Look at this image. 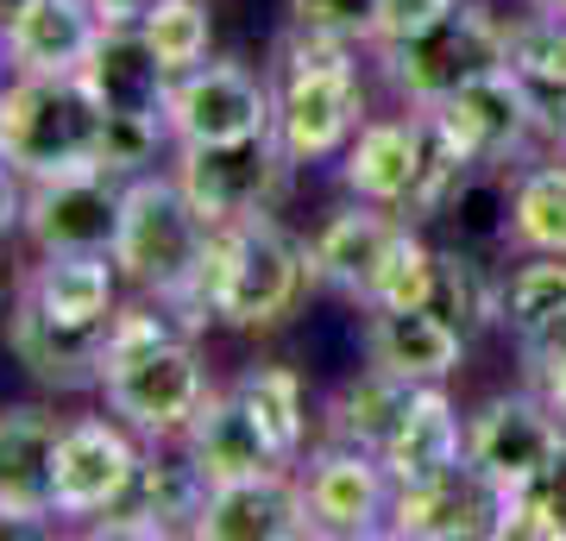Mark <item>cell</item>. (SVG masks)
<instances>
[{"instance_id": "obj_1", "label": "cell", "mask_w": 566, "mask_h": 541, "mask_svg": "<svg viewBox=\"0 0 566 541\" xmlns=\"http://www.w3.org/2000/svg\"><path fill=\"white\" fill-rule=\"evenodd\" d=\"M308 290V252L303 240H290L271 208L264 215H240L208 233L202 271L189 283V296L177 302V315L189 327H240V334H264L296 315V302Z\"/></svg>"}, {"instance_id": "obj_2", "label": "cell", "mask_w": 566, "mask_h": 541, "mask_svg": "<svg viewBox=\"0 0 566 541\" xmlns=\"http://www.w3.org/2000/svg\"><path fill=\"white\" fill-rule=\"evenodd\" d=\"M365 126V82L346 39L303 32L277 51L271 70V133H277L290 164L340 158L353 133Z\"/></svg>"}, {"instance_id": "obj_3", "label": "cell", "mask_w": 566, "mask_h": 541, "mask_svg": "<svg viewBox=\"0 0 566 541\" xmlns=\"http://www.w3.org/2000/svg\"><path fill=\"white\" fill-rule=\"evenodd\" d=\"M208 233H214V221L189 201V189L177 183V170H145V177H126L120 233H114V264H120L126 283H139L145 296H158V302L177 309V302L189 296L196 271H202Z\"/></svg>"}, {"instance_id": "obj_4", "label": "cell", "mask_w": 566, "mask_h": 541, "mask_svg": "<svg viewBox=\"0 0 566 541\" xmlns=\"http://www.w3.org/2000/svg\"><path fill=\"white\" fill-rule=\"evenodd\" d=\"M107 107L82 76H13L0 89V158L25 177H63L102 164Z\"/></svg>"}, {"instance_id": "obj_5", "label": "cell", "mask_w": 566, "mask_h": 541, "mask_svg": "<svg viewBox=\"0 0 566 541\" xmlns=\"http://www.w3.org/2000/svg\"><path fill=\"white\" fill-rule=\"evenodd\" d=\"M504 44H510V20H497L485 0H453L441 20L416 25L403 39L371 44V51H378L390 89L409 107H441L447 95H460L465 82L497 76L504 70Z\"/></svg>"}, {"instance_id": "obj_6", "label": "cell", "mask_w": 566, "mask_h": 541, "mask_svg": "<svg viewBox=\"0 0 566 541\" xmlns=\"http://www.w3.org/2000/svg\"><path fill=\"white\" fill-rule=\"evenodd\" d=\"M102 397L107 409L151 441H177L208 403V365L189 327L139 346H102Z\"/></svg>"}, {"instance_id": "obj_7", "label": "cell", "mask_w": 566, "mask_h": 541, "mask_svg": "<svg viewBox=\"0 0 566 541\" xmlns=\"http://www.w3.org/2000/svg\"><path fill=\"white\" fill-rule=\"evenodd\" d=\"M164 126L177 145H233L271 133V82L245 63H196L170 76Z\"/></svg>"}, {"instance_id": "obj_8", "label": "cell", "mask_w": 566, "mask_h": 541, "mask_svg": "<svg viewBox=\"0 0 566 541\" xmlns=\"http://www.w3.org/2000/svg\"><path fill=\"white\" fill-rule=\"evenodd\" d=\"M303 498H308L315 535L371 541V535H390L397 479H390L385 454L353 447V441H334V447H322V454L303 466Z\"/></svg>"}, {"instance_id": "obj_9", "label": "cell", "mask_w": 566, "mask_h": 541, "mask_svg": "<svg viewBox=\"0 0 566 541\" xmlns=\"http://www.w3.org/2000/svg\"><path fill=\"white\" fill-rule=\"evenodd\" d=\"M510 491L485 479L472 460L447 466L422 485H397L390 535L397 541H504Z\"/></svg>"}, {"instance_id": "obj_10", "label": "cell", "mask_w": 566, "mask_h": 541, "mask_svg": "<svg viewBox=\"0 0 566 541\" xmlns=\"http://www.w3.org/2000/svg\"><path fill=\"white\" fill-rule=\"evenodd\" d=\"M566 447V422L542 391H497L465 416V460L504 491L528 485Z\"/></svg>"}, {"instance_id": "obj_11", "label": "cell", "mask_w": 566, "mask_h": 541, "mask_svg": "<svg viewBox=\"0 0 566 541\" xmlns=\"http://www.w3.org/2000/svg\"><path fill=\"white\" fill-rule=\"evenodd\" d=\"M177 183L189 189V201L202 208L208 221H240V215H264L283 189V158L277 133L259 139H233V145H177Z\"/></svg>"}, {"instance_id": "obj_12", "label": "cell", "mask_w": 566, "mask_h": 541, "mask_svg": "<svg viewBox=\"0 0 566 541\" xmlns=\"http://www.w3.org/2000/svg\"><path fill=\"white\" fill-rule=\"evenodd\" d=\"M139 441L126 435L120 422L107 416H76L63 422L57 441V472H51V498H57V517L95 522L107 510H120L133 479H139Z\"/></svg>"}, {"instance_id": "obj_13", "label": "cell", "mask_w": 566, "mask_h": 541, "mask_svg": "<svg viewBox=\"0 0 566 541\" xmlns=\"http://www.w3.org/2000/svg\"><path fill=\"white\" fill-rule=\"evenodd\" d=\"M120 201H126V177H114L102 164L39 177L32 196H25V240L39 252H114Z\"/></svg>"}, {"instance_id": "obj_14", "label": "cell", "mask_w": 566, "mask_h": 541, "mask_svg": "<svg viewBox=\"0 0 566 541\" xmlns=\"http://www.w3.org/2000/svg\"><path fill=\"white\" fill-rule=\"evenodd\" d=\"M189 535L196 541H303V535H315L303 479L290 466H277V472H259V479L214 485Z\"/></svg>"}, {"instance_id": "obj_15", "label": "cell", "mask_w": 566, "mask_h": 541, "mask_svg": "<svg viewBox=\"0 0 566 541\" xmlns=\"http://www.w3.org/2000/svg\"><path fill=\"white\" fill-rule=\"evenodd\" d=\"M397 227H403V215H390L378 201L334 208V215L303 240L308 283H315V290H334V296H346V302H365V290L378 278L390 240H397Z\"/></svg>"}, {"instance_id": "obj_16", "label": "cell", "mask_w": 566, "mask_h": 541, "mask_svg": "<svg viewBox=\"0 0 566 541\" xmlns=\"http://www.w3.org/2000/svg\"><path fill=\"white\" fill-rule=\"evenodd\" d=\"M428 114L441 121V133L460 145L465 158L479 164V170H497V164H510L528 139H535V114H528L523 89H516L504 70H497V76L465 82L460 95H447L441 107H428Z\"/></svg>"}, {"instance_id": "obj_17", "label": "cell", "mask_w": 566, "mask_h": 541, "mask_svg": "<svg viewBox=\"0 0 566 541\" xmlns=\"http://www.w3.org/2000/svg\"><path fill=\"white\" fill-rule=\"evenodd\" d=\"M57 441L63 422L51 409H39V403L0 409V517L25 522V529H44L57 517V498H51Z\"/></svg>"}, {"instance_id": "obj_18", "label": "cell", "mask_w": 566, "mask_h": 541, "mask_svg": "<svg viewBox=\"0 0 566 541\" xmlns=\"http://www.w3.org/2000/svg\"><path fill=\"white\" fill-rule=\"evenodd\" d=\"M102 346L107 327H63L51 321L32 296L13 290L7 309V353L25 365V378H39L44 391H82V384H102Z\"/></svg>"}, {"instance_id": "obj_19", "label": "cell", "mask_w": 566, "mask_h": 541, "mask_svg": "<svg viewBox=\"0 0 566 541\" xmlns=\"http://www.w3.org/2000/svg\"><path fill=\"white\" fill-rule=\"evenodd\" d=\"M102 39L88 0H32L13 25H0V63L13 76H76Z\"/></svg>"}, {"instance_id": "obj_20", "label": "cell", "mask_w": 566, "mask_h": 541, "mask_svg": "<svg viewBox=\"0 0 566 541\" xmlns=\"http://www.w3.org/2000/svg\"><path fill=\"white\" fill-rule=\"evenodd\" d=\"M189 447V460L202 466L208 485H233V479H259V472H277L290 466L271 447V435L259 428V416L240 403V391H208V403L196 409V422L177 435Z\"/></svg>"}, {"instance_id": "obj_21", "label": "cell", "mask_w": 566, "mask_h": 541, "mask_svg": "<svg viewBox=\"0 0 566 541\" xmlns=\"http://www.w3.org/2000/svg\"><path fill=\"white\" fill-rule=\"evenodd\" d=\"M465 334L453 321H441L428 302L416 309H365V353L371 365H385V372H403L416 384H441L460 372L465 360Z\"/></svg>"}, {"instance_id": "obj_22", "label": "cell", "mask_w": 566, "mask_h": 541, "mask_svg": "<svg viewBox=\"0 0 566 541\" xmlns=\"http://www.w3.org/2000/svg\"><path fill=\"white\" fill-rule=\"evenodd\" d=\"M504 76L523 89L535 133L554 139L566 152V13H528L510 20V44H504Z\"/></svg>"}, {"instance_id": "obj_23", "label": "cell", "mask_w": 566, "mask_h": 541, "mask_svg": "<svg viewBox=\"0 0 566 541\" xmlns=\"http://www.w3.org/2000/svg\"><path fill=\"white\" fill-rule=\"evenodd\" d=\"M20 296L63 327H107L120 309V264L114 252H39V264L20 278Z\"/></svg>"}, {"instance_id": "obj_24", "label": "cell", "mask_w": 566, "mask_h": 541, "mask_svg": "<svg viewBox=\"0 0 566 541\" xmlns=\"http://www.w3.org/2000/svg\"><path fill=\"white\" fill-rule=\"evenodd\" d=\"M340 177L359 201H378L390 215H403L409 189L422 177V107L403 114V121H365L346 145Z\"/></svg>"}, {"instance_id": "obj_25", "label": "cell", "mask_w": 566, "mask_h": 541, "mask_svg": "<svg viewBox=\"0 0 566 541\" xmlns=\"http://www.w3.org/2000/svg\"><path fill=\"white\" fill-rule=\"evenodd\" d=\"M76 76L88 82V95L107 114H164V95H170V70L145 44L139 25H102V39L82 58Z\"/></svg>"}, {"instance_id": "obj_26", "label": "cell", "mask_w": 566, "mask_h": 541, "mask_svg": "<svg viewBox=\"0 0 566 541\" xmlns=\"http://www.w3.org/2000/svg\"><path fill=\"white\" fill-rule=\"evenodd\" d=\"M465 460V416L453 409V397H447L441 384H422L416 391V403H409L403 428L390 435L385 447V466L397 485H422L434 479V472H447V466Z\"/></svg>"}, {"instance_id": "obj_27", "label": "cell", "mask_w": 566, "mask_h": 541, "mask_svg": "<svg viewBox=\"0 0 566 541\" xmlns=\"http://www.w3.org/2000/svg\"><path fill=\"white\" fill-rule=\"evenodd\" d=\"M422 384L403 378V372H385V365H365L359 378L340 384V397L327 403V435L334 441H353V447H371V454H385L390 435L403 428L409 403H416Z\"/></svg>"}, {"instance_id": "obj_28", "label": "cell", "mask_w": 566, "mask_h": 541, "mask_svg": "<svg viewBox=\"0 0 566 541\" xmlns=\"http://www.w3.org/2000/svg\"><path fill=\"white\" fill-rule=\"evenodd\" d=\"M214 485L202 479V466L189 460V447H151L139 460V479H133V491H126V510H139V517H151L164 529V535H189L196 529V517H202V503Z\"/></svg>"}, {"instance_id": "obj_29", "label": "cell", "mask_w": 566, "mask_h": 541, "mask_svg": "<svg viewBox=\"0 0 566 541\" xmlns=\"http://www.w3.org/2000/svg\"><path fill=\"white\" fill-rule=\"evenodd\" d=\"M516 252H566V158H542L510 177V227Z\"/></svg>"}, {"instance_id": "obj_30", "label": "cell", "mask_w": 566, "mask_h": 541, "mask_svg": "<svg viewBox=\"0 0 566 541\" xmlns=\"http://www.w3.org/2000/svg\"><path fill=\"white\" fill-rule=\"evenodd\" d=\"M240 403L259 416V428L271 435L283 460L296 466L303 460V441H308V391H303V372H290V365H245L240 378H233Z\"/></svg>"}, {"instance_id": "obj_31", "label": "cell", "mask_w": 566, "mask_h": 541, "mask_svg": "<svg viewBox=\"0 0 566 541\" xmlns=\"http://www.w3.org/2000/svg\"><path fill=\"white\" fill-rule=\"evenodd\" d=\"M497 296H504V278H491L485 259H472L460 246L434 252V283H428V309L441 321H453L465 341L497 327Z\"/></svg>"}, {"instance_id": "obj_32", "label": "cell", "mask_w": 566, "mask_h": 541, "mask_svg": "<svg viewBox=\"0 0 566 541\" xmlns=\"http://www.w3.org/2000/svg\"><path fill=\"white\" fill-rule=\"evenodd\" d=\"M566 315V252H528V264H516L504 278L497 296V321H504L516 341L542 334Z\"/></svg>"}, {"instance_id": "obj_33", "label": "cell", "mask_w": 566, "mask_h": 541, "mask_svg": "<svg viewBox=\"0 0 566 541\" xmlns=\"http://www.w3.org/2000/svg\"><path fill=\"white\" fill-rule=\"evenodd\" d=\"M139 32H145V44L158 51V63L170 70V76L208 63V44H214V20H208L202 0H158V7L139 20Z\"/></svg>"}, {"instance_id": "obj_34", "label": "cell", "mask_w": 566, "mask_h": 541, "mask_svg": "<svg viewBox=\"0 0 566 541\" xmlns=\"http://www.w3.org/2000/svg\"><path fill=\"white\" fill-rule=\"evenodd\" d=\"M428 283H434V246L416 233V221H403L359 309H416V302H428Z\"/></svg>"}, {"instance_id": "obj_35", "label": "cell", "mask_w": 566, "mask_h": 541, "mask_svg": "<svg viewBox=\"0 0 566 541\" xmlns=\"http://www.w3.org/2000/svg\"><path fill=\"white\" fill-rule=\"evenodd\" d=\"M504 541H566V447L528 485L510 491Z\"/></svg>"}, {"instance_id": "obj_36", "label": "cell", "mask_w": 566, "mask_h": 541, "mask_svg": "<svg viewBox=\"0 0 566 541\" xmlns=\"http://www.w3.org/2000/svg\"><path fill=\"white\" fill-rule=\"evenodd\" d=\"M290 13H296L303 32L346 39V44H371L378 39V13H385V0H290Z\"/></svg>"}, {"instance_id": "obj_37", "label": "cell", "mask_w": 566, "mask_h": 541, "mask_svg": "<svg viewBox=\"0 0 566 541\" xmlns=\"http://www.w3.org/2000/svg\"><path fill=\"white\" fill-rule=\"evenodd\" d=\"M523 346V372H528V391H542L547 403H554V416L566 422V315L554 321V327H542V334H528Z\"/></svg>"}, {"instance_id": "obj_38", "label": "cell", "mask_w": 566, "mask_h": 541, "mask_svg": "<svg viewBox=\"0 0 566 541\" xmlns=\"http://www.w3.org/2000/svg\"><path fill=\"white\" fill-rule=\"evenodd\" d=\"M447 7H453V0H385V13H378V39H371V44L403 39V32H416V25L441 20Z\"/></svg>"}, {"instance_id": "obj_39", "label": "cell", "mask_w": 566, "mask_h": 541, "mask_svg": "<svg viewBox=\"0 0 566 541\" xmlns=\"http://www.w3.org/2000/svg\"><path fill=\"white\" fill-rule=\"evenodd\" d=\"M25 196H32V177L0 158V240L25 233Z\"/></svg>"}, {"instance_id": "obj_40", "label": "cell", "mask_w": 566, "mask_h": 541, "mask_svg": "<svg viewBox=\"0 0 566 541\" xmlns=\"http://www.w3.org/2000/svg\"><path fill=\"white\" fill-rule=\"evenodd\" d=\"M88 7H95V20L102 25H139L158 0H88Z\"/></svg>"}, {"instance_id": "obj_41", "label": "cell", "mask_w": 566, "mask_h": 541, "mask_svg": "<svg viewBox=\"0 0 566 541\" xmlns=\"http://www.w3.org/2000/svg\"><path fill=\"white\" fill-rule=\"evenodd\" d=\"M25 7H32V0H0V25H13L25 13Z\"/></svg>"}, {"instance_id": "obj_42", "label": "cell", "mask_w": 566, "mask_h": 541, "mask_svg": "<svg viewBox=\"0 0 566 541\" xmlns=\"http://www.w3.org/2000/svg\"><path fill=\"white\" fill-rule=\"evenodd\" d=\"M528 7H542V13H566V0H528Z\"/></svg>"}, {"instance_id": "obj_43", "label": "cell", "mask_w": 566, "mask_h": 541, "mask_svg": "<svg viewBox=\"0 0 566 541\" xmlns=\"http://www.w3.org/2000/svg\"><path fill=\"white\" fill-rule=\"evenodd\" d=\"M7 309H13V302H7V271H0V321H7Z\"/></svg>"}]
</instances>
